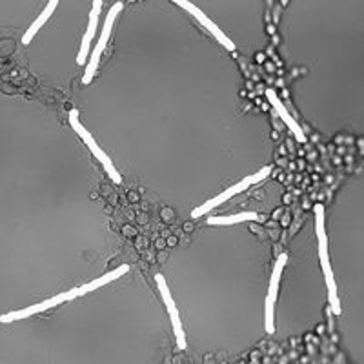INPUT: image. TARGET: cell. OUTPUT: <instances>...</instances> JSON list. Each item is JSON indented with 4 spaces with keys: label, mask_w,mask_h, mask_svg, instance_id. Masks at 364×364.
Returning <instances> with one entry per match:
<instances>
[{
    "label": "cell",
    "mask_w": 364,
    "mask_h": 364,
    "mask_svg": "<svg viewBox=\"0 0 364 364\" xmlns=\"http://www.w3.org/2000/svg\"><path fill=\"white\" fill-rule=\"evenodd\" d=\"M130 271V266L128 264H122L119 266L117 270H109L108 273H104L102 277H99V279H95V281L88 282V284H82V286H78V297L86 295V293H89V291H95L99 290V288L106 286V284H109V282L117 281V279H120L122 275H126Z\"/></svg>",
    "instance_id": "obj_11"
},
{
    "label": "cell",
    "mask_w": 364,
    "mask_h": 364,
    "mask_svg": "<svg viewBox=\"0 0 364 364\" xmlns=\"http://www.w3.org/2000/svg\"><path fill=\"white\" fill-rule=\"evenodd\" d=\"M78 297V290L77 288H73L69 291H64V293H58V295L52 297V299H46V301L38 302V304H33V306L22 308V310H16V312H10L4 313L2 317H0V323H15V321H21V319H27L35 315V313H42L49 310V308H55L58 304H62L66 301H71V299H77Z\"/></svg>",
    "instance_id": "obj_5"
},
{
    "label": "cell",
    "mask_w": 364,
    "mask_h": 364,
    "mask_svg": "<svg viewBox=\"0 0 364 364\" xmlns=\"http://www.w3.org/2000/svg\"><path fill=\"white\" fill-rule=\"evenodd\" d=\"M57 8H58V0H49V2H47V5L42 10L41 15L36 16L35 21L32 22V26L27 27V32L24 33V36H22V44H30V42L35 38L36 33L41 32L42 26L52 19V15L57 11Z\"/></svg>",
    "instance_id": "obj_12"
},
{
    "label": "cell",
    "mask_w": 364,
    "mask_h": 364,
    "mask_svg": "<svg viewBox=\"0 0 364 364\" xmlns=\"http://www.w3.org/2000/svg\"><path fill=\"white\" fill-rule=\"evenodd\" d=\"M69 124H71V128L75 130V133H77V135L80 137L84 142H86V146H88L89 151L93 153L95 159H97V161L102 164V168L106 170V173L109 175V179H111L115 184H122V177H120V173L115 170L111 159L106 155L104 150H102V148L97 144V141H95L93 137H91V133H89V131L84 128L82 122H80V117H78V109H71V111H69Z\"/></svg>",
    "instance_id": "obj_2"
},
{
    "label": "cell",
    "mask_w": 364,
    "mask_h": 364,
    "mask_svg": "<svg viewBox=\"0 0 364 364\" xmlns=\"http://www.w3.org/2000/svg\"><path fill=\"white\" fill-rule=\"evenodd\" d=\"M100 11H102V0H93V8L89 11L88 30H86V35H84L82 42H80V52H78L77 55L78 66H86V60H88L89 55V46H91V41H93L97 27H99Z\"/></svg>",
    "instance_id": "obj_9"
},
{
    "label": "cell",
    "mask_w": 364,
    "mask_h": 364,
    "mask_svg": "<svg viewBox=\"0 0 364 364\" xmlns=\"http://www.w3.org/2000/svg\"><path fill=\"white\" fill-rule=\"evenodd\" d=\"M288 262V255L282 253L279 255L273 271L270 277V286H268V295H266V304H264V315H266V332L273 333L275 332V302L277 295H279V282H281V275L284 266Z\"/></svg>",
    "instance_id": "obj_4"
},
{
    "label": "cell",
    "mask_w": 364,
    "mask_h": 364,
    "mask_svg": "<svg viewBox=\"0 0 364 364\" xmlns=\"http://www.w3.org/2000/svg\"><path fill=\"white\" fill-rule=\"evenodd\" d=\"M172 2H175L179 8L186 10L190 15L195 16V19H197V22H201V24H203V26L206 27V30H208V32L212 33V35H214L224 47H226V49H228V52H235V42L231 41L229 36H226V33H224L223 30H220V27H218L217 24H215V22L212 21V19H209V16L206 15L203 10H198L197 5L192 4L190 0H172Z\"/></svg>",
    "instance_id": "obj_7"
},
{
    "label": "cell",
    "mask_w": 364,
    "mask_h": 364,
    "mask_svg": "<svg viewBox=\"0 0 364 364\" xmlns=\"http://www.w3.org/2000/svg\"><path fill=\"white\" fill-rule=\"evenodd\" d=\"M266 97H268V100H270V104L275 108L277 115L281 117L282 120H284V124L288 126L291 130V133L297 137V141L299 142H306V137H304V131H302V128L295 122V119L291 117L290 113H288V109L284 108V104L281 102V99L277 97V93L273 91V89H266Z\"/></svg>",
    "instance_id": "obj_10"
},
{
    "label": "cell",
    "mask_w": 364,
    "mask_h": 364,
    "mask_svg": "<svg viewBox=\"0 0 364 364\" xmlns=\"http://www.w3.org/2000/svg\"><path fill=\"white\" fill-rule=\"evenodd\" d=\"M250 186H251V179L250 177L242 179V181L237 182V184H234V186H229L228 190H226V192L218 193L217 197L209 198V201H206L204 204H201L198 208L193 209L192 218H201V217H204V215H208L209 212H214L215 208H218L220 204H224L226 201H229L231 197H235V195H239V193L246 192V190H248Z\"/></svg>",
    "instance_id": "obj_8"
},
{
    "label": "cell",
    "mask_w": 364,
    "mask_h": 364,
    "mask_svg": "<svg viewBox=\"0 0 364 364\" xmlns=\"http://www.w3.org/2000/svg\"><path fill=\"white\" fill-rule=\"evenodd\" d=\"M313 212H315V231H317L319 240V260H321V266H323L328 297H330V312H333L335 315H341L343 308H341V302H339L337 284H335V277H333L330 257H328V235L326 228H324V206L323 204H315V206H313Z\"/></svg>",
    "instance_id": "obj_1"
},
{
    "label": "cell",
    "mask_w": 364,
    "mask_h": 364,
    "mask_svg": "<svg viewBox=\"0 0 364 364\" xmlns=\"http://www.w3.org/2000/svg\"><path fill=\"white\" fill-rule=\"evenodd\" d=\"M120 11H122V4H120V2H117V4H113L111 8H109V13H108V16H106V22H104V27H102V32H100V38H99V42L95 44V49L91 52V58H89L88 66H86V73H84V77H82L84 84H89L91 80H93L95 73H97V69H99L100 57H102V53H104L106 46H108L109 36H111V32H113L115 21H117V16L120 15Z\"/></svg>",
    "instance_id": "obj_3"
},
{
    "label": "cell",
    "mask_w": 364,
    "mask_h": 364,
    "mask_svg": "<svg viewBox=\"0 0 364 364\" xmlns=\"http://www.w3.org/2000/svg\"><path fill=\"white\" fill-rule=\"evenodd\" d=\"M259 215L255 212H240L235 215H220V217H209V226H231V224L250 223V220H259Z\"/></svg>",
    "instance_id": "obj_13"
},
{
    "label": "cell",
    "mask_w": 364,
    "mask_h": 364,
    "mask_svg": "<svg viewBox=\"0 0 364 364\" xmlns=\"http://www.w3.org/2000/svg\"><path fill=\"white\" fill-rule=\"evenodd\" d=\"M270 173H271V168H270V166L260 168L259 172L255 173V175H250V179H251V184H257V182L264 181V179L268 177V175H270Z\"/></svg>",
    "instance_id": "obj_14"
},
{
    "label": "cell",
    "mask_w": 364,
    "mask_h": 364,
    "mask_svg": "<svg viewBox=\"0 0 364 364\" xmlns=\"http://www.w3.org/2000/svg\"><path fill=\"white\" fill-rule=\"evenodd\" d=\"M155 282H157V286H159V291H161L162 302H164V306H166L168 313H170V321H172L173 332H175V337H177V346L181 350H184L187 346L186 335H184V330H182L181 313H179L177 304H175V301H173L172 291H170V288H168V284H166V279H164L162 275H157Z\"/></svg>",
    "instance_id": "obj_6"
}]
</instances>
